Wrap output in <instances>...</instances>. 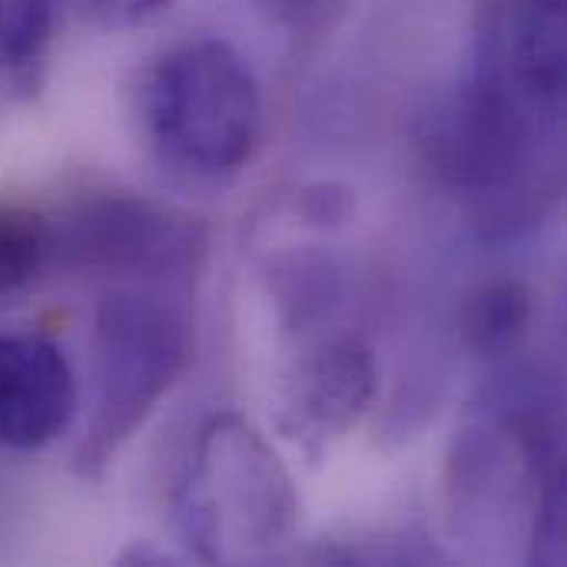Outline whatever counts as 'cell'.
<instances>
[{
    "label": "cell",
    "mask_w": 567,
    "mask_h": 567,
    "mask_svg": "<svg viewBox=\"0 0 567 567\" xmlns=\"http://www.w3.org/2000/svg\"><path fill=\"white\" fill-rule=\"evenodd\" d=\"M60 30V0H0V110L37 100Z\"/></svg>",
    "instance_id": "obj_9"
},
{
    "label": "cell",
    "mask_w": 567,
    "mask_h": 567,
    "mask_svg": "<svg viewBox=\"0 0 567 567\" xmlns=\"http://www.w3.org/2000/svg\"><path fill=\"white\" fill-rule=\"evenodd\" d=\"M379 389L375 352L359 336H332L306 349L276 399V429L319 458L372 409Z\"/></svg>",
    "instance_id": "obj_7"
},
{
    "label": "cell",
    "mask_w": 567,
    "mask_h": 567,
    "mask_svg": "<svg viewBox=\"0 0 567 567\" xmlns=\"http://www.w3.org/2000/svg\"><path fill=\"white\" fill-rule=\"evenodd\" d=\"M425 146L488 239H515L561 203L565 120L518 106L472 76L429 116Z\"/></svg>",
    "instance_id": "obj_1"
},
{
    "label": "cell",
    "mask_w": 567,
    "mask_h": 567,
    "mask_svg": "<svg viewBox=\"0 0 567 567\" xmlns=\"http://www.w3.org/2000/svg\"><path fill=\"white\" fill-rule=\"evenodd\" d=\"M143 130L156 156L183 176L226 183L262 143V93L246 56L199 37L166 50L143 76Z\"/></svg>",
    "instance_id": "obj_4"
},
{
    "label": "cell",
    "mask_w": 567,
    "mask_h": 567,
    "mask_svg": "<svg viewBox=\"0 0 567 567\" xmlns=\"http://www.w3.org/2000/svg\"><path fill=\"white\" fill-rule=\"evenodd\" d=\"M189 359V282L133 279L103 296L93 322V409L73 455L80 478H100L110 468Z\"/></svg>",
    "instance_id": "obj_2"
},
{
    "label": "cell",
    "mask_w": 567,
    "mask_h": 567,
    "mask_svg": "<svg viewBox=\"0 0 567 567\" xmlns=\"http://www.w3.org/2000/svg\"><path fill=\"white\" fill-rule=\"evenodd\" d=\"M53 262L50 219L20 203H0V296L27 289Z\"/></svg>",
    "instance_id": "obj_11"
},
{
    "label": "cell",
    "mask_w": 567,
    "mask_h": 567,
    "mask_svg": "<svg viewBox=\"0 0 567 567\" xmlns=\"http://www.w3.org/2000/svg\"><path fill=\"white\" fill-rule=\"evenodd\" d=\"M76 375L56 342L0 336V449L37 452L76 415Z\"/></svg>",
    "instance_id": "obj_8"
},
{
    "label": "cell",
    "mask_w": 567,
    "mask_h": 567,
    "mask_svg": "<svg viewBox=\"0 0 567 567\" xmlns=\"http://www.w3.org/2000/svg\"><path fill=\"white\" fill-rule=\"evenodd\" d=\"M276 20H286V23H299V20H306L322 0H259Z\"/></svg>",
    "instance_id": "obj_13"
},
{
    "label": "cell",
    "mask_w": 567,
    "mask_h": 567,
    "mask_svg": "<svg viewBox=\"0 0 567 567\" xmlns=\"http://www.w3.org/2000/svg\"><path fill=\"white\" fill-rule=\"evenodd\" d=\"M53 262L76 272L189 282L206 252V229L163 203L133 193H100L56 219Z\"/></svg>",
    "instance_id": "obj_5"
},
{
    "label": "cell",
    "mask_w": 567,
    "mask_h": 567,
    "mask_svg": "<svg viewBox=\"0 0 567 567\" xmlns=\"http://www.w3.org/2000/svg\"><path fill=\"white\" fill-rule=\"evenodd\" d=\"M183 0H80L90 23L106 30H133L169 17Z\"/></svg>",
    "instance_id": "obj_12"
},
{
    "label": "cell",
    "mask_w": 567,
    "mask_h": 567,
    "mask_svg": "<svg viewBox=\"0 0 567 567\" xmlns=\"http://www.w3.org/2000/svg\"><path fill=\"white\" fill-rule=\"evenodd\" d=\"M472 53V80L565 120L567 0H478Z\"/></svg>",
    "instance_id": "obj_6"
},
{
    "label": "cell",
    "mask_w": 567,
    "mask_h": 567,
    "mask_svg": "<svg viewBox=\"0 0 567 567\" xmlns=\"http://www.w3.org/2000/svg\"><path fill=\"white\" fill-rule=\"evenodd\" d=\"M173 522L199 561H259L296 535L299 495L282 458L249 422L216 415L189 449Z\"/></svg>",
    "instance_id": "obj_3"
},
{
    "label": "cell",
    "mask_w": 567,
    "mask_h": 567,
    "mask_svg": "<svg viewBox=\"0 0 567 567\" xmlns=\"http://www.w3.org/2000/svg\"><path fill=\"white\" fill-rule=\"evenodd\" d=\"M535 322V296L525 282L502 279L475 289L462 309V329L482 355L508 352L525 339Z\"/></svg>",
    "instance_id": "obj_10"
}]
</instances>
